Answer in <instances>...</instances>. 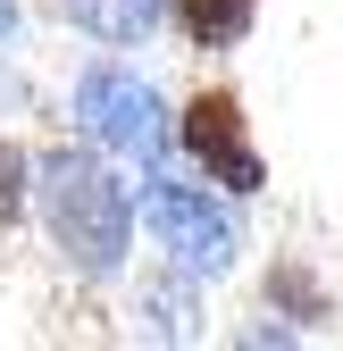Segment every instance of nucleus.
I'll list each match as a JSON object with an SVG mask.
<instances>
[{
	"instance_id": "1",
	"label": "nucleus",
	"mask_w": 343,
	"mask_h": 351,
	"mask_svg": "<svg viewBox=\"0 0 343 351\" xmlns=\"http://www.w3.org/2000/svg\"><path fill=\"white\" fill-rule=\"evenodd\" d=\"M34 201H42V226H51L59 259L75 276H117L126 268V243H134V193L93 159V151H42L34 159Z\"/></svg>"
},
{
	"instance_id": "2",
	"label": "nucleus",
	"mask_w": 343,
	"mask_h": 351,
	"mask_svg": "<svg viewBox=\"0 0 343 351\" xmlns=\"http://www.w3.org/2000/svg\"><path fill=\"white\" fill-rule=\"evenodd\" d=\"M143 217H151V234L176 251L185 276H226L235 251H243L235 209L209 201L201 184H185V176H143Z\"/></svg>"
},
{
	"instance_id": "3",
	"label": "nucleus",
	"mask_w": 343,
	"mask_h": 351,
	"mask_svg": "<svg viewBox=\"0 0 343 351\" xmlns=\"http://www.w3.org/2000/svg\"><path fill=\"white\" fill-rule=\"evenodd\" d=\"M176 143H185V159L201 167V184H218V193H235V201L268 184V159H260V143H251V117H243V101L226 93V84H209V93L185 101Z\"/></svg>"
},
{
	"instance_id": "4",
	"label": "nucleus",
	"mask_w": 343,
	"mask_h": 351,
	"mask_svg": "<svg viewBox=\"0 0 343 351\" xmlns=\"http://www.w3.org/2000/svg\"><path fill=\"white\" fill-rule=\"evenodd\" d=\"M75 117H84V134L109 143V151H134V159L167 151V101L134 67H117V59H101V67L75 75Z\"/></svg>"
},
{
	"instance_id": "5",
	"label": "nucleus",
	"mask_w": 343,
	"mask_h": 351,
	"mask_svg": "<svg viewBox=\"0 0 343 351\" xmlns=\"http://www.w3.org/2000/svg\"><path fill=\"white\" fill-rule=\"evenodd\" d=\"M67 25H84L93 42H109V51H126V42H151L159 17L176 9V0H59Z\"/></svg>"
},
{
	"instance_id": "6",
	"label": "nucleus",
	"mask_w": 343,
	"mask_h": 351,
	"mask_svg": "<svg viewBox=\"0 0 343 351\" xmlns=\"http://www.w3.org/2000/svg\"><path fill=\"white\" fill-rule=\"evenodd\" d=\"M260 17V0H176V25L201 42V51H235Z\"/></svg>"
},
{
	"instance_id": "7",
	"label": "nucleus",
	"mask_w": 343,
	"mask_h": 351,
	"mask_svg": "<svg viewBox=\"0 0 343 351\" xmlns=\"http://www.w3.org/2000/svg\"><path fill=\"white\" fill-rule=\"evenodd\" d=\"M25 193H34V167H25V151L0 134V226H17L25 217Z\"/></svg>"
},
{
	"instance_id": "8",
	"label": "nucleus",
	"mask_w": 343,
	"mask_h": 351,
	"mask_svg": "<svg viewBox=\"0 0 343 351\" xmlns=\"http://www.w3.org/2000/svg\"><path fill=\"white\" fill-rule=\"evenodd\" d=\"M276 293H285V301H293L302 318H318V310H327V301H318V285H310L302 268H276Z\"/></svg>"
},
{
	"instance_id": "9",
	"label": "nucleus",
	"mask_w": 343,
	"mask_h": 351,
	"mask_svg": "<svg viewBox=\"0 0 343 351\" xmlns=\"http://www.w3.org/2000/svg\"><path fill=\"white\" fill-rule=\"evenodd\" d=\"M9 25H17V0H0V34H9Z\"/></svg>"
}]
</instances>
